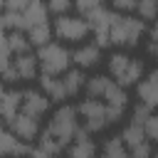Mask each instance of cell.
<instances>
[{
    "instance_id": "obj_17",
    "label": "cell",
    "mask_w": 158,
    "mask_h": 158,
    "mask_svg": "<svg viewBox=\"0 0 158 158\" xmlns=\"http://www.w3.org/2000/svg\"><path fill=\"white\" fill-rule=\"evenodd\" d=\"M128 156L131 153H128V146L123 143V138L121 136H109V138H104L96 158H128Z\"/></svg>"
},
{
    "instance_id": "obj_13",
    "label": "cell",
    "mask_w": 158,
    "mask_h": 158,
    "mask_svg": "<svg viewBox=\"0 0 158 158\" xmlns=\"http://www.w3.org/2000/svg\"><path fill=\"white\" fill-rule=\"evenodd\" d=\"M12 69H15V74H17L20 81H32V79H37V74H40L37 54H32V52L12 54Z\"/></svg>"
},
{
    "instance_id": "obj_24",
    "label": "cell",
    "mask_w": 158,
    "mask_h": 158,
    "mask_svg": "<svg viewBox=\"0 0 158 158\" xmlns=\"http://www.w3.org/2000/svg\"><path fill=\"white\" fill-rule=\"evenodd\" d=\"M106 5V0H74V10L81 15V17H89L94 10H99V7H104Z\"/></svg>"
},
{
    "instance_id": "obj_6",
    "label": "cell",
    "mask_w": 158,
    "mask_h": 158,
    "mask_svg": "<svg viewBox=\"0 0 158 158\" xmlns=\"http://www.w3.org/2000/svg\"><path fill=\"white\" fill-rule=\"evenodd\" d=\"M77 111H79V118H81V126L89 131V133H101L106 126H111L109 121V106L106 101L101 99H94V96H86L77 104Z\"/></svg>"
},
{
    "instance_id": "obj_26",
    "label": "cell",
    "mask_w": 158,
    "mask_h": 158,
    "mask_svg": "<svg viewBox=\"0 0 158 158\" xmlns=\"http://www.w3.org/2000/svg\"><path fill=\"white\" fill-rule=\"evenodd\" d=\"M151 114H153V109H148L146 104L138 101V104L133 106V111H131V121H136V123H146V118H148Z\"/></svg>"
},
{
    "instance_id": "obj_33",
    "label": "cell",
    "mask_w": 158,
    "mask_h": 158,
    "mask_svg": "<svg viewBox=\"0 0 158 158\" xmlns=\"http://www.w3.org/2000/svg\"><path fill=\"white\" fill-rule=\"evenodd\" d=\"M0 10H5V0H0Z\"/></svg>"
},
{
    "instance_id": "obj_19",
    "label": "cell",
    "mask_w": 158,
    "mask_h": 158,
    "mask_svg": "<svg viewBox=\"0 0 158 158\" xmlns=\"http://www.w3.org/2000/svg\"><path fill=\"white\" fill-rule=\"evenodd\" d=\"M22 17H25V22H27V30H30L32 25L47 22V17H49V7H47V0H32V2L25 7Z\"/></svg>"
},
{
    "instance_id": "obj_20",
    "label": "cell",
    "mask_w": 158,
    "mask_h": 158,
    "mask_svg": "<svg viewBox=\"0 0 158 158\" xmlns=\"http://www.w3.org/2000/svg\"><path fill=\"white\" fill-rule=\"evenodd\" d=\"M62 77V81H64V89H67V94H69V99L72 96H77L81 89H84V84H86V77H84V69H79V67H69L64 74H59Z\"/></svg>"
},
{
    "instance_id": "obj_7",
    "label": "cell",
    "mask_w": 158,
    "mask_h": 158,
    "mask_svg": "<svg viewBox=\"0 0 158 158\" xmlns=\"http://www.w3.org/2000/svg\"><path fill=\"white\" fill-rule=\"evenodd\" d=\"M7 128H10L17 138H22V141H27V143L37 141V136L42 133V131H40V118H37V116H30V114H25V111H20V114L7 123Z\"/></svg>"
},
{
    "instance_id": "obj_14",
    "label": "cell",
    "mask_w": 158,
    "mask_h": 158,
    "mask_svg": "<svg viewBox=\"0 0 158 158\" xmlns=\"http://www.w3.org/2000/svg\"><path fill=\"white\" fill-rule=\"evenodd\" d=\"M22 111V91L20 89H2L0 94V118L10 123Z\"/></svg>"
},
{
    "instance_id": "obj_8",
    "label": "cell",
    "mask_w": 158,
    "mask_h": 158,
    "mask_svg": "<svg viewBox=\"0 0 158 158\" xmlns=\"http://www.w3.org/2000/svg\"><path fill=\"white\" fill-rule=\"evenodd\" d=\"M99 156V146L91 138V133L81 126L74 136V141L67 146V158H96Z\"/></svg>"
},
{
    "instance_id": "obj_10",
    "label": "cell",
    "mask_w": 158,
    "mask_h": 158,
    "mask_svg": "<svg viewBox=\"0 0 158 158\" xmlns=\"http://www.w3.org/2000/svg\"><path fill=\"white\" fill-rule=\"evenodd\" d=\"M52 106V99L42 89H22V111L30 116L42 118Z\"/></svg>"
},
{
    "instance_id": "obj_27",
    "label": "cell",
    "mask_w": 158,
    "mask_h": 158,
    "mask_svg": "<svg viewBox=\"0 0 158 158\" xmlns=\"http://www.w3.org/2000/svg\"><path fill=\"white\" fill-rule=\"evenodd\" d=\"M143 128H146V136H148L151 141H158V114H151V116L146 118Z\"/></svg>"
},
{
    "instance_id": "obj_16",
    "label": "cell",
    "mask_w": 158,
    "mask_h": 158,
    "mask_svg": "<svg viewBox=\"0 0 158 158\" xmlns=\"http://www.w3.org/2000/svg\"><path fill=\"white\" fill-rule=\"evenodd\" d=\"M114 84H116V81H114L109 74H94V77H86L84 91H86V96H94V99H104Z\"/></svg>"
},
{
    "instance_id": "obj_3",
    "label": "cell",
    "mask_w": 158,
    "mask_h": 158,
    "mask_svg": "<svg viewBox=\"0 0 158 158\" xmlns=\"http://www.w3.org/2000/svg\"><path fill=\"white\" fill-rule=\"evenodd\" d=\"M146 32H148L146 20H141L138 15L116 12L114 15V22H111V30H109V37H111V44L114 47L131 49V47H138V42L143 40Z\"/></svg>"
},
{
    "instance_id": "obj_32",
    "label": "cell",
    "mask_w": 158,
    "mask_h": 158,
    "mask_svg": "<svg viewBox=\"0 0 158 158\" xmlns=\"http://www.w3.org/2000/svg\"><path fill=\"white\" fill-rule=\"evenodd\" d=\"M148 32H151V40H158V17L153 20V25H151V30H148Z\"/></svg>"
},
{
    "instance_id": "obj_28",
    "label": "cell",
    "mask_w": 158,
    "mask_h": 158,
    "mask_svg": "<svg viewBox=\"0 0 158 158\" xmlns=\"http://www.w3.org/2000/svg\"><path fill=\"white\" fill-rule=\"evenodd\" d=\"M109 2L114 12H133L138 5V0H109Z\"/></svg>"
},
{
    "instance_id": "obj_30",
    "label": "cell",
    "mask_w": 158,
    "mask_h": 158,
    "mask_svg": "<svg viewBox=\"0 0 158 158\" xmlns=\"http://www.w3.org/2000/svg\"><path fill=\"white\" fill-rule=\"evenodd\" d=\"M32 0H5V12H25Z\"/></svg>"
},
{
    "instance_id": "obj_35",
    "label": "cell",
    "mask_w": 158,
    "mask_h": 158,
    "mask_svg": "<svg viewBox=\"0 0 158 158\" xmlns=\"http://www.w3.org/2000/svg\"><path fill=\"white\" fill-rule=\"evenodd\" d=\"M151 158H158V153H153V156H151Z\"/></svg>"
},
{
    "instance_id": "obj_34",
    "label": "cell",
    "mask_w": 158,
    "mask_h": 158,
    "mask_svg": "<svg viewBox=\"0 0 158 158\" xmlns=\"http://www.w3.org/2000/svg\"><path fill=\"white\" fill-rule=\"evenodd\" d=\"M2 84H5V81H2V79H0V94H2V89H5V86H2Z\"/></svg>"
},
{
    "instance_id": "obj_21",
    "label": "cell",
    "mask_w": 158,
    "mask_h": 158,
    "mask_svg": "<svg viewBox=\"0 0 158 158\" xmlns=\"http://www.w3.org/2000/svg\"><path fill=\"white\" fill-rule=\"evenodd\" d=\"M27 37H30L32 47H42V44L52 42V37H54V30H52V25H49V20H47V22L32 25V27L27 30Z\"/></svg>"
},
{
    "instance_id": "obj_18",
    "label": "cell",
    "mask_w": 158,
    "mask_h": 158,
    "mask_svg": "<svg viewBox=\"0 0 158 158\" xmlns=\"http://www.w3.org/2000/svg\"><path fill=\"white\" fill-rule=\"evenodd\" d=\"M118 136L123 138V143L128 146V151H131V148H136V146H141V143H146V141H151V138L146 136L143 123H136V121H128V123L121 128V133H118Z\"/></svg>"
},
{
    "instance_id": "obj_9",
    "label": "cell",
    "mask_w": 158,
    "mask_h": 158,
    "mask_svg": "<svg viewBox=\"0 0 158 158\" xmlns=\"http://www.w3.org/2000/svg\"><path fill=\"white\" fill-rule=\"evenodd\" d=\"M30 143L17 138L10 128L0 126V158H27L30 156Z\"/></svg>"
},
{
    "instance_id": "obj_2",
    "label": "cell",
    "mask_w": 158,
    "mask_h": 158,
    "mask_svg": "<svg viewBox=\"0 0 158 158\" xmlns=\"http://www.w3.org/2000/svg\"><path fill=\"white\" fill-rule=\"evenodd\" d=\"M106 69H109V77L121 84L123 89L126 86H136L143 77H146V64L143 59L138 57H131L126 54L123 49H114L109 57H106Z\"/></svg>"
},
{
    "instance_id": "obj_31",
    "label": "cell",
    "mask_w": 158,
    "mask_h": 158,
    "mask_svg": "<svg viewBox=\"0 0 158 158\" xmlns=\"http://www.w3.org/2000/svg\"><path fill=\"white\" fill-rule=\"evenodd\" d=\"M146 52H148V57H151V59H156V62H158V40H151V42H148V47H146Z\"/></svg>"
},
{
    "instance_id": "obj_4",
    "label": "cell",
    "mask_w": 158,
    "mask_h": 158,
    "mask_svg": "<svg viewBox=\"0 0 158 158\" xmlns=\"http://www.w3.org/2000/svg\"><path fill=\"white\" fill-rule=\"evenodd\" d=\"M37 62H40V72L42 74H54V77H59V74H64L74 62H72V52L67 49V44L64 42H47V44H42V47H37Z\"/></svg>"
},
{
    "instance_id": "obj_12",
    "label": "cell",
    "mask_w": 158,
    "mask_h": 158,
    "mask_svg": "<svg viewBox=\"0 0 158 158\" xmlns=\"http://www.w3.org/2000/svg\"><path fill=\"white\" fill-rule=\"evenodd\" d=\"M101 52H104V49H101L96 42H81V44L72 52V62H74L79 69H94V67H99L101 59H104Z\"/></svg>"
},
{
    "instance_id": "obj_15",
    "label": "cell",
    "mask_w": 158,
    "mask_h": 158,
    "mask_svg": "<svg viewBox=\"0 0 158 158\" xmlns=\"http://www.w3.org/2000/svg\"><path fill=\"white\" fill-rule=\"evenodd\" d=\"M40 89L52 99V101H57V104H67V99H69V94H67V89H64V81H62V77H54V74H42L40 72Z\"/></svg>"
},
{
    "instance_id": "obj_23",
    "label": "cell",
    "mask_w": 158,
    "mask_h": 158,
    "mask_svg": "<svg viewBox=\"0 0 158 158\" xmlns=\"http://www.w3.org/2000/svg\"><path fill=\"white\" fill-rule=\"evenodd\" d=\"M136 12H138V17L141 20H156L158 17V0H138V5H136Z\"/></svg>"
},
{
    "instance_id": "obj_11",
    "label": "cell",
    "mask_w": 158,
    "mask_h": 158,
    "mask_svg": "<svg viewBox=\"0 0 158 158\" xmlns=\"http://www.w3.org/2000/svg\"><path fill=\"white\" fill-rule=\"evenodd\" d=\"M136 99L148 109H158V67L146 72V77L136 84Z\"/></svg>"
},
{
    "instance_id": "obj_37",
    "label": "cell",
    "mask_w": 158,
    "mask_h": 158,
    "mask_svg": "<svg viewBox=\"0 0 158 158\" xmlns=\"http://www.w3.org/2000/svg\"><path fill=\"white\" fill-rule=\"evenodd\" d=\"M156 143H158V141H156Z\"/></svg>"
},
{
    "instance_id": "obj_1",
    "label": "cell",
    "mask_w": 158,
    "mask_h": 158,
    "mask_svg": "<svg viewBox=\"0 0 158 158\" xmlns=\"http://www.w3.org/2000/svg\"><path fill=\"white\" fill-rule=\"evenodd\" d=\"M79 128H81V123H79V111H77V106H72V104H59V106L52 111L47 128L40 133L37 148L44 151L47 156H59V153L67 151V146L74 141V136H77Z\"/></svg>"
},
{
    "instance_id": "obj_22",
    "label": "cell",
    "mask_w": 158,
    "mask_h": 158,
    "mask_svg": "<svg viewBox=\"0 0 158 158\" xmlns=\"http://www.w3.org/2000/svg\"><path fill=\"white\" fill-rule=\"evenodd\" d=\"M7 42H10L12 54L30 52V47H32V42H30V37H27V32H22V30H10V32H7Z\"/></svg>"
},
{
    "instance_id": "obj_5",
    "label": "cell",
    "mask_w": 158,
    "mask_h": 158,
    "mask_svg": "<svg viewBox=\"0 0 158 158\" xmlns=\"http://www.w3.org/2000/svg\"><path fill=\"white\" fill-rule=\"evenodd\" d=\"M52 30H54V37L64 44H81L91 35V25L81 15H59L52 22Z\"/></svg>"
},
{
    "instance_id": "obj_36",
    "label": "cell",
    "mask_w": 158,
    "mask_h": 158,
    "mask_svg": "<svg viewBox=\"0 0 158 158\" xmlns=\"http://www.w3.org/2000/svg\"><path fill=\"white\" fill-rule=\"evenodd\" d=\"M52 158H62V156H52Z\"/></svg>"
},
{
    "instance_id": "obj_29",
    "label": "cell",
    "mask_w": 158,
    "mask_h": 158,
    "mask_svg": "<svg viewBox=\"0 0 158 158\" xmlns=\"http://www.w3.org/2000/svg\"><path fill=\"white\" fill-rule=\"evenodd\" d=\"M128 153H131L128 158H151V156H153V151H151V141H146V143H141V146L131 148Z\"/></svg>"
},
{
    "instance_id": "obj_25",
    "label": "cell",
    "mask_w": 158,
    "mask_h": 158,
    "mask_svg": "<svg viewBox=\"0 0 158 158\" xmlns=\"http://www.w3.org/2000/svg\"><path fill=\"white\" fill-rule=\"evenodd\" d=\"M47 7L52 15H69V10L74 7V0H47Z\"/></svg>"
}]
</instances>
